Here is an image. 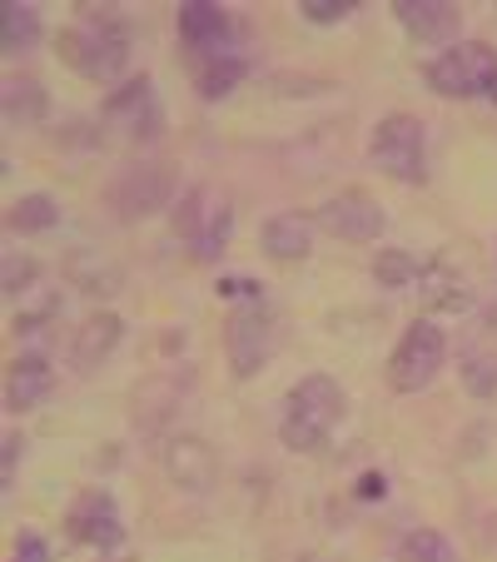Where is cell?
<instances>
[{"label":"cell","instance_id":"cell-1","mask_svg":"<svg viewBox=\"0 0 497 562\" xmlns=\"http://www.w3.org/2000/svg\"><path fill=\"white\" fill-rule=\"evenodd\" d=\"M129 55H135V35H129L125 15L100 11L90 5L70 31L60 35V60L75 75H86L95 86H120V75L129 70Z\"/></svg>","mask_w":497,"mask_h":562},{"label":"cell","instance_id":"cell-2","mask_svg":"<svg viewBox=\"0 0 497 562\" xmlns=\"http://www.w3.org/2000/svg\"><path fill=\"white\" fill-rule=\"evenodd\" d=\"M343 418V389L328 373H308L284 393V414H279V443L289 453H324L334 428Z\"/></svg>","mask_w":497,"mask_h":562},{"label":"cell","instance_id":"cell-3","mask_svg":"<svg viewBox=\"0 0 497 562\" xmlns=\"http://www.w3.org/2000/svg\"><path fill=\"white\" fill-rule=\"evenodd\" d=\"M174 190H180V170H174L170 159H125L115 170V180H110L105 200L115 210V220L139 224L149 214L170 210Z\"/></svg>","mask_w":497,"mask_h":562},{"label":"cell","instance_id":"cell-4","mask_svg":"<svg viewBox=\"0 0 497 562\" xmlns=\"http://www.w3.org/2000/svg\"><path fill=\"white\" fill-rule=\"evenodd\" d=\"M428 86L443 100H493L497 105V50L487 41L448 45L428 60Z\"/></svg>","mask_w":497,"mask_h":562},{"label":"cell","instance_id":"cell-5","mask_svg":"<svg viewBox=\"0 0 497 562\" xmlns=\"http://www.w3.org/2000/svg\"><path fill=\"white\" fill-rule=\"evenodd\" d=\"M174 234L184 239V249H190L194 265H214V259L224 255V245H229V234H234L229 200H224L214 184H194V190L174 204Z\"/></svg>","mask_w":497,"mask_h":562},{"label":"cell","instance_id":"cell-6","mask_svg":"<svg viewBox=\"0 0 497 562\" xmlns=\"http://www.w3.org/2000/svg\"><path fill=\"white\" fill-rule=\"evenodd\" d=\"M100 120H105V135L120 139V145H155L165 135V105H159L155 80L149 75L120 80L100 105Z\"/></svg>","mask_w":497,"mask_h":562},{"label":"cell","instance_id":"cell-7","mask_svg":"<svg viewBox=\"0 0 497 562\" xmlns=\"http://www.w3.org/2000/svg\"><path fill=\"white\" fill-rule=\"evenodd\" d=\"M369 159L379 165L388 180L398 184H423L428 180V135H423V120L398 110V115H383L373 125L369 139Z\"/></svg>","mask_w":497,"mask_h":562},{"label":"cell","instance_id":"cell-8","mask_svg":"<svg viewBox=\"0 0 497 562\" xmlns=\"http://www.w3.org/2000/svg\"><path fill=\"white\" fill-rule=\"evenodd\" d=\"M274 304H269L264 294L259 299H239V304L229 308V329H224V349H229V369L234 379H255L259 369L269 363V353H274Z\"/></svg>","mask_w":497,"mask_h":562},{"label":"cell","instance_id":"cell-9","mask_svg":"<svg viewBox=\"0 0 497 562\" xmlns=\"http://www.w3.org/2000/svg\"><path fill=\"white\" fill-rule=\"evenodd\" d=\"M448 363V339L438 324H428V318H418V324H408V334L398 339V349H393L388 359V383L398 393H423L428 383L443 373Z\"/></svg>","mask_w":497,"mask_h":562},{"label":"cell","instance_id":"cell-10","mask_svg":"<svg viewBox=\"0 0 497 562\" xmlns=\"http://www.w3.org/2000/svg\"><path fill=\"white\" fill-rule=\"evenodd\" d=\"M180 41H184V50L194 55V65L214 60V55H239V21H234L224 5H214V0H184Z\"/></svg>","mask_w":497,"mask_h":562},{"label":"cell","instance_id":"cell-11","mask_svg":"<svg viewBox=\"0 0 497 562\" xmlns=\"http://www.w3.org/2000/svg\"><path fill=\"white\" fill-rule=\"evenodd\" d=\"M318 224H324L334 239L373 245V239H383V229H388V214H383V204L373 200V194L349 190V194H334V200L318 210Z\"/></svg>","mask_w":497,"mask_h":562},{"label":"cell","instance_id":"cell-12","mask_svg":"<svg viewBox=\"0 0 497 562\" xmlns=\"http://www.w3.org/2000/svg\"><path fill=\"white\" fill-rule=\"evenodd\" d=\"M165 473H170V483L180 493L204 498V493H214V483H219V453H214L200 434H174L170 443H165Z\"/></svg>","mask_w":497,"mask_h":562},{"label":"cell","instance_id":"cell-13","mask_svg":"<svg viewBox=\"0 0 497 562\" xmlns=\"http://www.w3.org/2000/svg\"><path fill=\"white\" fill-rule=\"evenodd\" d=\"M65 532H70L75 542L95 548V552H115L120 542H125V522H120V503H115V493L90 488L86 498H80V503L70 508V518H65Z\"/></svg>","mask_w":497,"mask_h":562},{"label":"cell","instance_id":"cell-14","mask_svg":"<svg viewBox=\"0 0 497 562\" xmlns=\"http://www.w3.org/2000/svg\"><path fill=\"white\" fill-rule=\"evenodd\" d=\"M418 294H423L428 314H467L473 308V279L453 259H433V265H423Z\"/></svg>","mask_w":497,"mask_h":562},{"label":"cell","instance_id":"cell-15","mask_svg":"<svg viewBox=\"0 0 497 562\" xmlns=\"http://www.w3.org/2000/svg\"><path fill=\"white\" fill-rule=\"evenodd\" d=\"M190 383H194V369H184V363H174V369L155 373V379L139 389L135 424H139V428H159L165 418H174V414H180V404H184V393H190Z\"/></svg>","mask_w":497,"mask_h":562},{"label":"cell","instance_id":"cell-16","mask_svg":"<svg viewBox=\"0 0 497 562\" xmlns=\"http://www.w3.org/2000/svg\"><path fill=\"white\" fill-rule=\"evenodd\" d=\"M393 15L418 45H448L458 35V25H463L458 5H448V0H398Z\"/></svg>","mask_w":497,"mask_h":562},{"label":"cell","instance_id":"cell-17","mask_svg":"<svg viewBox=\"0 0 497 562\" xmlns=\"http://www.w3.org/2000/svg\"><path fill=\"white\" fill-rule=\"evenodd\" d=\"M120 339H125V318H120V314H90L86 324L75 329V339H70L75 373H95L100 363L120 349Z\"/></svg>","mask_w":497,"mask_h":562},{"label":"cell","instance_id":"cell-18","mask_svg":"<svg viewBox=\"0 0 497 562\" xmlns=\"http://www.w3.org/2000/svg\"><path fill=\"white\" fill-rule=\"evenodd\" d=\"M259 249H264L269 259H279V265H298V259H308V249H314V220L298 210L274 214V220H264V229H259Z\"/></svg>","mask_w":497,"mask_h":562},{"label":"cell","instance_id":"cell-19","mask_svg":"<svg viewBox=\"0 0 497 562\" xmlns=\"http://www.w3.org/2000/svg\"><path fill=\"white\" fill-rule=\"evenodd\" d=\"M50 393H55V373L41 353H25V359L11 363V373H5V408L11 414H31Z\"/></svg>","mask_w":497,"mask_h":562},{"label":"cell","instance_id":"cell-20","mask_svg":"<svg viewBox=\"0 0 497 562\" xmlns=\"http://www.w3.org/2000/svg\"><path fill=\"white\" fill-rule=\"evenodd\" d=\"M0 110H5V125L11 130L45 125V115H50V90H45L35 75H5V86H0Z\"/></svg>","mask_w":497,"mask_h":562},{"label":"cell","instance_id":"cell-21","mask_svg":"<svg viewBox=\"0 0 497 562\" xmlns=\"http://www.w3.org/2000/svg\"><path fill=\"white\" fill-rule=\"evenodd\" d=\"M249 75V60L239 55H214V60H200L194 65V86H200L204 100H224L229 90H239V80Z\"/></svg>","mask_w":497,"mask_h":562},{"label":"cell","instance_id":"cell-22","mask_svg":"<svg viewBox=\"0 0 497 562\" xmlns=\"http://www.w3.org/2000/svg\"><path fill=\"white\" fill-rule=\"evenodd\" d=\"M70 279L80 289H86V294H115L120 289V265L110 255H95V249H80V255L70 259Z\"/></svg>","mask_w":497,"mask_h":562},{"label":"cell","instance_id":"cell-23","mask_svg":"<svg viewBox=\"0 0 497 562\" xmlns=\"http://www.w3.org/2000/svg\"><path fill=\"white\" fill-rule=\"evenodd\" d=\"M11 304H15V334L41 329V324H50V318L60 314V289H55L50 279H41V284L31 289V294L11 299Z\"/></svg>","mask_w":497,"mask_h":562},{"label":"cell","instance_id":"cell-24","mask_svg":"<svg viewBox=\"0 0 497 562\" xmlns=\"http://www.w3.org/2000/svg\"><path fill=\"white\" fill-rule=\"evenodd\" d=\"M60 224V204H55V194H21V200L11 204V229L15 234H45Z\"/></svg>","mask_w":497,"mask_h":562},{"label":"cell","instance_id":"cell-25","mask_svg":"<svg viewBox=\"0 0 497 562\" xmlns=\"http://www.w3.org/2000/svg\"><path fill=\"white\" fill-rule=\"evenodd\" d=\"M41 11H35V5H21V0H15V5H5V31H0V45H5V50L11 55H21V50H31L35 41H41Z\"/></svg>","mask_w":497,"mask_h":562},{"label":"cell","instance_id":"cell-26","mask_svg":"<svg viewBox=\"0 0 497 562\" xmlns=\"http://www.w3.org/2000/svg\"><path fill=\"white\" fill-rule=\"evenodd\" d=\"M458 373H463V389L473 393V398H497V353L463 349V359H458Z\"/></svg>","mask_w":497,"mask_h":562},{"label":"cell","instance_id":"cell-27","mask_svg":"<svg viewBox=\"0 0 497 562\" xmlns=\"http://www.w3.org/2000/svg\"><path fill=\"white\" fill-rule=\"evenodd\" d=\"M403 562H458V548L438 528H413L398 548Z\"/></svg>","mask_w":497,"mask_h":562},{"label":"cell","instance_id":"cell-28","mask_svg":"<svg viewBox=\"0 0 497 562\" xmlns=\"http://www.w3.org/2000/svg\"><path fill=\"white\" fill-rule=\"evenodd\" d=\"M373 279H379L383 289H408L423 279V265L413 255H403V249H379V259H373Z\"/></svg>","mask_w":497,"mask_h":562},{"label":"cell","instance_id":"cell-29","mask_svg":"<svg viewBox=\"0 0 497 562\" xmlns=\"http://www.w3.org/2000/svg\"><path fill=\"white\" fill-rule=\"evenodd\" d=\"M41 279H45V269L35 265L31 255H15V249H11V255H5V299H21V294H31V289L41 284Z\"/></svg>","mask_w":497,"mask_h":562},{"label":"cell","instance_id":"cell-30","mask_svg":"<svg viewBox=\"0 0 497 562\" xmlns=\"http://www.w3.org/2000/svg\"><path fill=\"white\" fill-rule=\"evenodd\" d=\"M298 11H304V21H314V25H339V21H349L359 5H353V0H304Z\"/></svg>","mask_w":497,"mask_h":562},{"label":"cell","instance_id":"cell-31","mask_svg":"<svg viewBox=\"0 0 497 562\" xmlns=\"http://www.w3.org/2000/svg\"><path fill=\"white\" fill-rule=\"evenodd\" d=\"M11 562H50V542H45L41 532H15Z\"/></svg>","mask_w":497,"mask_h":562},{"label":"cell","instance_id":"cell-32","mask_svg":"<svg viewBox=\"0 0 497 562\" xmlns=\"http://www.w3.org/2000/svg\"><path fill=\"white\" fill-rule=\"evenodd\" d=\"M219 294L239 304V299H259V294H264V289H259V279H249V274H234V279H219Z\"/></svg>","mask_w":497,"mask_h":562},{"label":"cell","instance_id":"cell-33","mask_svg":"<svg viewBox=\"0 0 497 562\" xmlns=\"http://www.w3.org/2000/svg\"><path fill=\"white\" fill-rule=\"evenodd\" d=\"M21 443H25L21 434H5V488L15 483V468H21Z\"/></svg>","mask_w":497,"mask_h":562},{"label":"cell","instance_id":"cell-34","mask_svg":"<svg viewBox=\"0 0 497 562\" xmlns=\"http://www.w3.org/2000/svg\"><path fill=\"white\" fill-rule=\"evenodd\" d=\"M383 493H388V477L383 473H363L359 477V498H383Z\"/></svg>","mask_w":497,"mask_h":562}]
</instances>
